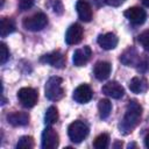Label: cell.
Instances as JSON below:
<instances>
[{"mask_svg": "<svg viewBox=\"0 0 149 149\" xmlns=\"http://www.w3.org/2000/svg\"><path fill=\"white\" fill-rule=\"evenodd\" d=\"M48 23V17L44 13L42 12H38V13H35L28 17H24L23 22H22V26L24 29L27 30H30V31H38V30H42Z\"/></svg>", "mask_w": 149, "mask_h": 149, "instance_id": "3957f363", "label": "cell"}, {"mask_svg": "<svg viewBox=\"0 0 149 149\" xmlns=\"http://www.w3.org/2000/svg\"><path fill=\"white\" fill-rule=\"evenodd\" d=\"M141 58H142V56H140L134 48H128L120 56V61L125 65H127V66H136V68H137Z\"/></svg>", "mask_w": 149, "mask_h": 149, "instance_id": "4fadbf2b", "label": "cell"}, {"mask_svg": "<svg viewBox=\"0 0 149 149\" xmlns=\"http://www.w3.org/2000/svg\"><path fill=\"white\" fill-rule=\"evenodd\" d=\"M125 16L133 23V24H142L147 19V13L141 7H130L126 9Z\"/></svg>", "mask_w": 149, "mask_h": 149, "instance_id": "30bf717a", "label": "cell"}, {"mask_svg": "<svg viewBox=\"0 0 149 149\" xmlns=\"http://www.w3.org/2000/svg\"><path fill=\"white\" fill-rule=\"evenodd\" d=\"M41 62L43 63H48L50 65H52L54 68H57V69H62L65 66V62H66V58L65 56L59 51V50H56V51H52L48 55H44L42 58H41Z\"/></svg>", "mask_w": 149, "mask_h": 149, "instance_id": "9c48e42d", "label": "cell"}, {"mask_svg": "<svg viewBox=\"0 0 149 149\" xmlns=\"http://www.w3.org/2000/svg\"><path fill=\"white\" fill-rule=\"evenodd\" d=\"M58 120V111L55 106H50L47 112H45V115H44V122L49 126L56 123Z\"/></svg>", "mask_w": 149, "mask_h": 149, "instance_id": "44dd1931", "label": "cell"}, {"mask_svg": "<svg viewBox=\"0 0 149 149\" xmlns=\"http://www.w3.org/2000/svg\"><path fill=\"white\" fill-rule=\"evenodd\" d=\"M83 35H84V29L80 24L78 23H73L71 24L68 30H66V34H65V42L70 45L72 44H77L81 41L83 38Z\"/></svg>", "mask_w": 149, "mask_h": 149, "instance_id": "52a82bcc", "label": "cell"}, {"mask_svg": "<svg viewBox=\"0 0 149 149\" xmlns=\"http://www.w3.org/2000/svg\"><path fill=\"white\" fill-rule=\"evenodd\" d=\"M92 95H93V92L91 87L86 84H81L74 88L72 98L78 104H86L92 99Z\"/></svg>", "mask_w": 149, "mask_h": 149, "instance_id": "ba28073f", "label": "cell"}, {"mask_svg": "<svg viewBox=\"0 0 149 149\" xmlns=\"http://www.w3.org/2000/svg\"><path fill=\"white\" fill-rule=\"evenodd\" d=\"M34 147V139L31 136H22L17 141V149H30Z\"/></svg>", "mask_w": 149, "mask_h": 149, "instance_id": "603a6c76", "label": "cell"}, {"mask_svg": "<svg viewBox=\"0 0 149 149\" xmlns=\"http://www.w3.org/2000/svg\"><path fill=\"white\" fill-rule=\"evenodd\" d=\"M101 91H102L104 94H106V95H108L113 99H120L125 94L123 87L116 81H108L107 84H105L102 86Z\"/></svg>", "mask_w": 149, "mask_h": 149, "instance_id": "7c38bea8", "label": "cell"}, {"mask_svg": "<svg viewBox=\"0 0 149 149\" xmlns=\"http://www.w3.org/2000/svg\"><path fill=\"white\" fill-rule=\"evenodd\" d=\"M76 9L78 13V16L81 21L84 22H90L92 20L93 13H92V8L91 5L88 3L87 0H78L76 3Z\"/></svg>", "mask_w": 149, "mask_h": 149, "instance_id": "5bb4252c", "label": "cell"}, {"mask_svg": "<svg viewBox=\"0 0 149 149\" xmlns=\"http://www.w3.org/2000/svg\"><path fill=\"white\" fill-rule=\"evenodd\" d=\"M98 109H99V115L101 119L108 118L112 111V104L108 99H101L98 104Z\"/></svg>", "mask_w": 149, "mask_h": 149, "instance_id": "ffe728a7", "label": "cell"}, {"mask_svg": "<svg viewBox=\"0 0 149 149\" xmlns=\"http://www.w3.org/2000/svg\"><path fill=\"white\" fill-rule=\"evenodd\" d=\"M91 56H92V50L90 47L85 45L83 48H79L73 52V57H72L73 64L76 66H83L91 59Z\"/></svg>", "mask_w": 149, "mask_h": 149, "instance_id": "8fae6325", "label": "cell"}, {"mask_svg": "<svg viewBox=\"0 0 149 149\" xmlns=\"http://www.w3.org/2000/svg\"><path fill=\"white\" fill-rule=\"evenodd\" d=\"M105 3L109 5V6H113V7H118L120 5H122L125 2V0H104Z\"/></svg>", "mask_w": 149, "mask_h": 149, "instance_id": "83f0119b", "label": "cell"}, {"mask_svg": "<svg viewBox=\"0 0 149 149\" xmlns=\"http://www.w3.org/2000/svg\"><path fill=\"white\" fill-rule=\"evenodd\" d=\"M97 41H98V44L102 49H105V50H112V49H114L118 45L119 38L113 33H106V34L99 35V37H98Z\"/></svg>", "mask_w": 149, "mask_h": 149, "instance_id": "9a60e30c", "label": "cell"}, {"mask_svg": "<svg viewBox=\"0 0 149 149\" xmlns=\"http://www.w3.org/2000/svg\"><path fill=\"white\" fill-rule=\"evenodd\" d=\"M17 99L22 106L30 108L36 105L38 94H37V91L33 87H22L17 92Z\"/></svg>", "mask_w": 149, "mask_h": 149, "instance_id": "5b68a950", "label": "cell"}, {"mask_svg": "<svg viewBox=\"0 0 149 149\" xmlns=\"http://www.w3.org/2000/svg\"><path fill=\"white\" fill-rule=\"evenodd\" d=\"M8 58H9V50L5 43H1L0 44V63L5 64Z\"/></svg>", "mask_w": 149, "mask_h": 149, "instance_id": "d4e9b609", "label": "cell"}, {"mask_svg": "<svg viewBox=\"0 0 149 149\" xmlns=\"http://www.w3.org/2000/svg\"><path fill=\"white\" fill-rule=\"evenodd\" d=\"M59 143V137L56 130L51 127H47L42 133V148L56 149Z\"/></svg>", "mask_w": 149, "mask_h": 149, "instance_id": "8992f818", "label": "cell"}, {"mask_svg": "<svg viewBox=\"0 0 149 149\" xmlns=\"http://www.w3.org/2000/svg\"><path fill=\"white\" fill-rule=\"evenodd\" d=\"M68 134L72 142L79 143L88 135V127L83 121H73L68 128Z\"/></svg>", "mask_w": 149, "mask_h": 149, "instance_id": "277c9868", "label": "cell"}, {"mask_svg": "<svg viewBox=\"0 0 149 149\" xmlns=\"http://www.w3.org/2000/svg\"><path fill=\"white\" fill-rule=\"evenodd\" d=\"M111 70H112V66L108 62H105V61H100L98 62L95 65H94V69H93V73L97 79L99 80H105L109 77L111 74Z\"/></svg>", "mask_w": 149, "mask_h": 149, "instance_id": "2e32d148", "label": "cell"}, {"mask_svg": "<svg viewBox=\"0 0 149 149\" xmlns=\"http://www.w3.org/2000/svg\"><path fill=\"white\" fill-rule=\"evenodd\" d=\"M141 2L144 5V6H147V7H149V0H141Z\"/></svg>", "mask_w": 149, "mask_h": 149, "instance_id": "f546056e", "label": "cell"}, {"mask_svg": "<svg viewBox=\"0 0 149 149\" xmlns=\"http://www.w3.org/2000/svg\"><path fill=\"white\" fill-rule=\"evenodd\" d=\"M15 30V23L9 17H2L0 21V35L1 37H6Z\"/></svg>", "mask_w": 149, "mask_h": 149, "instance_id": "d6986e66", "label": "cell"}, {"mask_svg": "<svg viewBox=\"0 0 149 149\" xmlns=\"http://www.w3.org/2000/svg\"><path fill=\"white\" fill-rule=\"evenodd\" d=\"M148 69H149V58L143 55L141 61H140V63H139V65H137V70L140 72H146Z\"/></svg>", "mask_w": 149, "mask_h": 149, "instance_id": "484cf974", "label": "cell"}, {"mask_svg": "<svg viewBox=\"0 0 149 149\" xmlns=\"http://www.w3.org/2000/svg\"><path fill=\"white\" fill-rule=\"evenodd\" d=\"M108 144H109V136L108 134H105V133L98 135L93 142V146L97 149H106Z\"/></svg>", "mask_w": 149, "mask_h": 149, "instance_id": "7402d4cb", "label": "cell"}, {"mask_svg": "<svg viewBox=\"0 0 149 149\" xmlns=\"http://www.w3.org/2000/svg\"><path fill=\"white\" fill-rule=\"evenodd\" d=\"M141 115H142V106L136 100L129 101L127 105V109L123 115V119L119 126L120 132H122L123 134L130 133L139 125Z\"/></svg>", "mask_w": 149, "mask_h": 149, "instance_id": "6da1fadb", "label": "cell"}, {"mask_svg": "<svg viewBox=\"0 0 149 149\" xmlns=\"http://www.w3.org/2000/svg\"><path fill=\"white\" fill-rule=\"evenodd\" d=\"M137 40H139V43L143 47V49L147 50V51H149V29L142 31L139 35V38Z\"/></svg>", "mask_w": 149, "mask_h": 149, "instance_id": "cb8c5ba5", "label": "cell"}, {"mask_svg": "<svg viewBox=\"0 0 149 149\" xmlns=\"http://www.w3.org/2000/svg\"><path fill=\"white\" fill-rule=\"evenodd\" d=\"M62 78L61 77H57V76H54V77H50L47 83H45V86H44V93H45V97L49 99V100H52V101H57L59 99L63 98L64 95V88L62 86Z\"/></svg>", "mask_w": 149, "mask_h": 149, "instance_id": "7a4b0ae2", "label": "cell"}, {"mask_svg": "<svg viewBox=\"0 0 149 149\" xmlns=\"http://www.w3.org/2000/svg\"><path fill=\"white\" fill-rule=\"evenodd\" d=\"M17 3L21 10H28L29 8H31L34 1L33 0H17Z\"/></svg>", "mask_w": 149, "mask_h": 149, "instance_id": "4316f807", "label": "cell"}, {"mask_svg": "<svg viewBox=\"0 0 149 149\" xmlns=\"http://www.w3.org/2000/svg\"><path fill=\"white\" fill-rule=\"evenodd\" d=\"M144 144H146V147L147 148H149V133L146 135V137H144Z\"/></svg>", "mask_w": 149, "mask_h": 149, "instance_id": "f1b7e54d", "label": "cell"}, {"mask_svg": "<svg viewBox=\"0 0 149 149\" xmlns=\"http://www.w3.org/2000/svg\"><path fill=\"white\" fill-rule=\"evenodd\" d=\"M148 87H149V84H148L147 79L143 77H134L129 81V90L133 93H137V94L144 93V92H147Z\"/></svg>", "mask_w": 149, "mask_h": 149, "instance_id": "e0dca14e", "label": "cell"}, {"mask_svg": "<svg viewBox=\"0 0 149 149\" xmlns=\"http://www.w3.org/2000/svg\"><path fill=\"white\" fill-rule=\"evenodd\" d=\"M7 121L12 126H26L29 122V115L24 112H13L7 115Z\"/></svg>", "mask_w": 149, "mask_h": 149, "instance_id": "ac0fdd59", "label": "cell"}]
</instances>
